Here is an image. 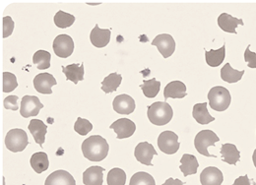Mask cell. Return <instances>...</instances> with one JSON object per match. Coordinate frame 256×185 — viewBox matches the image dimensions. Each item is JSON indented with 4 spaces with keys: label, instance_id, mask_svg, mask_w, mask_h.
Listing matches in <instances>:
<instances>
[{
    "label": "cell",
    "instance_id": "cell-1",
    "mask_svg": "<svg viewBox=\"0 0 256 185\" xmlns=\"http://www.w3.org/2000/svg\"><path fill=\"white\" fill-rule=\"evenodd\" d=\"M83 156L91 162H100L106 158L110 146L104 138L100 135H93L87 138L81 146Z\"/></svg>",
    "mask_w": 256,
    "mask_h": 185
},
{
    "label": "cell",
    "instance_id": "cell-2",
    "mask_svg": "<svg viewBox=\"0 0 256 185\" xmlns=\"http://www.w3.org/2000/svg\"><path fill=\"white\" fill-rule=\"evenodd\" d=\"M174 116L172 106L166 102H156L148 106L147 116L151 124L162 126L168 124Z\"/></svg>",
    "mask_w": 256,
    "mask_h": 185
},
{
    "label": "cell",
    "instance_id": "cell-3",
    "mask_svg": "<svg viewBox=\"0 0 256 185\" xmlns=\"http://www.w3.org/2000/svg\"><path fill=\"white\" fill-rule=\"evenodd\" d=\"M208 100L212 110L216 112H224L230 106L232 96L228 89L222 86H216L208 92Z\"/></svg>",
    "mask_w": 256,
    "mask_h": 185
},
{
    "label": "cell",
    "instance_id": "cell-4",
    "mask_svg": "<svg viewBox=\"0 0 256 185\" xmlns=\"http://www.w3.org/2000/svg\"><path fill=\"white\" fill-rule=\"evenodd\" d=\"M29 144L27 133L20 128H15L9 130L5 137V146L6 148L13 152L18 153L26 149Z\"/></svg>",
    "mask_w": 256,
    "mask_h": 185
},
{
    "label": "cell",
    "instance_id": "cell-5",
    "mask_svg": "<svg viewBox=\"0 0 256 185\" xmlns=\"http://www.w3.org/2000/svg\"><path fill=\"white\" fill-rule=\"evenodd\" d=\"M219 141H220V138L217 136V134L215 132H213L212 130L206 129V130H202L199 133H197V135L195 136V139H194V146L198 153H200L205 156L216 158V156L209 154L208 147L214 146L215 143L219 142Z\"/></svg>",
    "mask_w": 256,
    "mask_h": 185
},
{
    "label": "cell",
    "instance_id": "cell-6",
    "mask_svg": "<svg viewBox=\"0 0 256 185\" xmlns=\"http://www.w3.org/2000/svg\"><path fill=\"white\" fill-rule=\"evenodd\" d=\"M158 146L160 151L164 154H176L180 146L178 134L170 130L162 132L158 138Z\"/></svg>",
    "mask_w": 256,
    "mask_h": 185
},
{
    "label": "cell",
    "instance_id": "cell-7",
    "mask_svg": "<svg viewBox=\"0 0 256 185\" xmlns=\"http://www.w3.org/2000/svg\"><path fill=\"white\" fill-rule=\"evenodd\" d=\"M54 54L62 58H69L74 52V42L68 34H60L54 40Z\"/></svg>",
    "mask_w": 256,
    "mask_h": 185
},
{
    "label": "cell",
    "instance_id": "cell-8",
    "mask_svg": "<svg viewBox=\"0 0 256 185\" xmlns=\"http://www.w3.org/2000/svg\"><path fill=\"white\" fill-rule=\"evenodd\" d=\"M44 108L40 98L36 96H24L21 102L20 114L28 118L30 116H36L38 114L40 110Z\"/></svg>",
    "mask_w": 256,
    "mask_h": 185
},
{
    "label": "cell",
    "instance_id": "cell-9",
    "mask_svg": "<svg viewBox=\"0 0 256 185\" xmlns=\"http://www.w3.org/2000/svg\"><path fill=\"white\" fill-rule=\"evenodd\" d=\"M152 46H156L164 58L172 56L176 50V42L168 34H158L152 42Z\"/></svg>",
    "mask_w": 256,
    "mask_h": 185
},
{
    "label": "cell",
    "instance_id": "cell-10",
    "mask_svg": "<svg viewBox=\"0 0 256 185\" xmlns=\"http://www.w3.org/2000/svg\"><path fill=\"white\" fill-rule=\"evenodd\" d=\"M134 154L139 162L145 166H153L152 158L154 156L158 154L153 145L148 142H141L135 147Z\"/></svg>",
    "mask_w": 256,
    "mask_h": 185
},
{
    "label": "cell",
    "instance_id": "cell-11",
    "mask_svg": "<svg viewBox=\"0 0 256 185\" xmlns=\"http://www.w3.org/2000/svg\"><path fill=\"white\" fill-rule=\"evenodd\" d=\"M58 84L56 78L50 73L38 74L34 79V87L36 92L40 94H52V86Z\"/></svg>",
    "mask_w": 256,
    "mask_h": 185
},
{
    "label": "cell",
    "instance_id": "cell-12",
    "mask_svg": "<svg viewBox=\"0 0 256 185\" xmlns=\"http://www.w3.org/2000/svg\"><path fill=\"white\" fill-rule=\"evenodd\" d=\"M135 100L128 94H120L114 98L112 108L120 114H130L135 110Z\"/></svg>",
    "mask_w": 256,
    "mask_h": 185
},
{
    "label": "cell",
    "instance_id": "cell-13",
    "mask_svg": "<svg viewBox=\"0 0 256 185\" xmlns=\"http://www.w3.org/2000/svg\"><path fill=\"white\" fill-rule=\"evenodd\" d=\"M110 128L116 133L118 139H126L134 134L136 125L128 118H120L112 124Z\"/></svg>",
    "mask_w": 256,
    "mask_h": 185
},
{
    "label": "cell",
    "instance_id": "cell-14",
    "mask_svg": "<svg viewBox=\"0 0 256 185\" xmlns=\"http://www.w3.org/2000/svg\"><path fill=\"white\" fill-rule=\"evenodd\" d=\"M224 182L222 172L215 166H208L200 174V182L202 185H221Z\"/></svg>",
    "mask_w": 256,
    "mask_h": 185
},
{
    "label": "cell",
    "instance_id": "cell-15",
    "mask_svg": "<svg viewBox=\"0 0 256 185\" xmlns=\"http://www.w3.org/2000/svg\"><path fill=\"white\" fill-rule=\"evenodd\" d=\"M188 96L186 86L182 81H172L168 83L164 90V98H184Z\"/></svg>",
    "mask_w": 256,
    "mask_h": 185
},
{
    "label": "cell",
    "instance_id": "cell-16",
    "mask_svg": "<svg viewBox=\"0 0 256 185\" xmlns=\"http://www.w3.org/2000/svg\"><path fill=\"white\" fill-rule=\"evenodd\" d=\"M44 185H76V182L68 172L60 170L48 176Z\"/></svg>",
    "mask_w": 256,
    "mask_h": 185
},
{
    "label": "cell",
    "instance_id": "cell-17",
    "mask_svg": "<svg viewBox=\"0 0 256 185\" xmlns=\"http://www.w3.org/2000/svg\"><path fill=\"white\" fill-rule=\"evenodd\" d=\"M104 168L102 166H91L83 174V184L85 185H102Z\"/></svg>",
    "mask_w": 256,
    "mask_h": 185
},
{
    "label": "cell",
    "instance_id": "cell-18",
    "mask_svg": "<svg viewBox=\"0 0 256 185\" xmlns=\"http://www.w3.org/2000/svg\"><path fill=\"white\" fill-rule=\"evenodd\" d=\"M110 30H102L98 27V25H96L90 34V40L94 46L102 48L108 44L110 40Z\"/></svg>",
    "mask_w": 256,
    "mask_h": 185
},
{
    "label": "cell",
    "instance_id": "cell-19",
    "mask_svg": "<svg viewBox=\"0 0 256 185\" xmlns=\"http://www.w3.org/2000/svg\"><path fill=\"white\" fill-rule=\"evenodd\" d=\"M62 72L67 80L78 84L84 79V63L79 64H70L67 66H62Z\"/></svg>",
    "mask_w": 256,
    "mask_h": 185
},
{
    "label": "cell",
    "instance_id": "cell-20",
    "mask_svg": "<svg viewBox=\"0 0 256 185\" xmlns=\"http://www.w3.org/2000/svg\"><path fill=\"white\" fill-rule=\"evenodd\" d=\"M31 134L38 145L42 147L44 141H46V134L48 132V125L44 124L40 120H32L30 122V124L28 126Z\"/></svg>",
    "mask_w": 256,
    "mask_h": 185
},
{
    "label": "cell",
    "instance_id": "cell-21",
    "mask_svg": "<svg viewBox=\"0 0 256 185\" xmlns=\"http://www.w3.org/2000/svg\"><path fill=\"white\" fill-rule=\"evenodd\" d=\"M192 116L196 122L202 125L209 124L215 120V118H213L208 112L207 102L196 104L192 110Z\"/></svg>",
    "mask_w": 256,
    "mask_h": 185
},
{
    "label": "cell",
    "instance_id": "cell-22",
    "mask_svg": "<svg viewBox=\"0 0 256 185\" xmlns=\"http://www.w3.org/2000/svg\"><path fill=\"white\" fill-rule=\"evenodd\" d=\"M218 25L219 27L226 32L236 34V27L238 25H244V21L242 19H238L232 17L228 13H222L218 17Z\"/></svg>",
    "mask_w": 256,
    "mask_h": 185
},
{
    "label": "cell",
    "instance_id": "cell-23",
    "mask_svg": "<svg viewBox=\"0 0 256 185\" xmlns=\"http://www.w3.org/2000/svg\"><path fill=\"white\" fill-rule=\"evenodd\" d=\"M180 170L184 174V176H188L192 174H195L197 172V168L199 166L198 160L195 156L190 154H184L180 160Z\"/></svg>",
    "mask_w": 256,
    "mask_h": 185
},
{
    "label": "cell",
    "instance_id": "cell-24",
    "mask_svg": "<svg viewBox=\"0 0 256 185\" xmlns=\"http://www.w3.org/2000/svg\"><path fill=\"white\" fill-rule=\"evenodd\" d=\"M221 154L223 162L228 164L236 166L238 160L240 158V153L238 150L236 146L234 144H223L221 148Z\"/></svg>",
    "mask_w": 256,
    "mask_h": 185
},
{
    "label": "cell",
    "instance_id": "cell-25",
    "mask_svg": "<svg viewBox=\"0 0 256 185\" xmlns=\"http://www.w3.org/2000/svg\"><path fill=\"white\" fill-rule=\"evenodd\" d=\"M122 81V76L118 73H112L106 76L102 82V91L106 94L116 92L118 88L120 86Z\"/></svg>",
    "mask_w": 256,
    "mask_h": 185
},
{
    "label": "cell",
    "instance_id": "cell-26",
    "mask_svg": "<svg viewBox=\"0 0 256 185\" xmlns=\"http://www.w3.org/2000/svg\"><path fill=\"white\" fill-rule=\"evenodd\" d=\"M244 74V70H242V71L236 70L230 66V63H226L224 67L221 69L222 80L230 84L238 82L242 78Z\"/></svg>",
    "mask_w": 256,
    "mask_h": 185
},
{
    "label": "cell",
    "instance_id": "cell-27",
    "mask_svg": "<svg viewBox=\"0 0 256 185\" xmlns=\"http://www.w3.org/2000/svg\"><path fill=\"white\" fill-rule=\"evenodd\" d=\"M30 164H31L32 170L36 174H42L48 168V166H50L48 156L44 152L36 153V154H32Z\"/></svg>",
    "mask_w": 256,
    "mask_h": 185
},
{
    "label": "cell",
    "instance_id": "cell-28",
    "mask_svg": "<svg viewBox=\"0 0 256 185\" xmlns=\"http://www.w3.org/2000/svg\"><path fill=\"white\" fill-rule=\"evenodd\" d=\"M226 56V46H223L221 48L214 50H210L205 52L206 62L210 67H218L224 62Z\"/></svg>",
    "mask_w": 256,
    "mask_h": 185
},
{
    "label": "cell",
    "instance_id": "cell-29",
    "mask_svg": "<svg viewBox=\"0 0 256 185\" xmlns=\"http://www.w3.org/2000/svg\"><path fill=\"white\" fill-rule=\"evenodd\" d=\"M52 56L46 50H38L32 56V63L36 65L38 69L44 70L50 67Z\"/></svg>",
    "mask_w": 256,
    "mask_h": 185
},
{
    "label": "cell",
    "instance_id": "cell-30",
    "mask_svg": "<svg viewBox=\"0 0 256 185\" xmlns=\"http://www.w3.org/2000/svg\"><path fill=\"white\" fill-rule=\"evenodd\" d=\"M140 88L142 89L143 94L146 98H155L160 92V82L154 78L148 81H144L143 84L140 85Z\"/></svg>",
    "mask_w": 256,
    "mask_h": 185
},
{
    "label": "cell",
    "instance_id": "cell-31",
    "mask_svg": "<svg viewBox=\"0 0 256 185\" xmlns=\"http://www.w3.org/2000/svg\"><path fill=\"white\" fill-rule=\"evenodd\" d=\"M108 185H126V174L124 170L114 168L108 174Z\"/></svg>",
    "mask_w": 256,
    "mask_h": 185
},
{
    "label": "cell",
    "instance_id": "cell-32",
    "mask_svg": "<svg viewBox=\"0 0 256 185\" xmlns=\"http://www.w3.org/2000/svg\"><path fill=\"white\" fill-rule=\"evenodd\" d=\"M54 21V24L56 27H58L60 29H65V28L71 27L73 25V23L75 22V16L60 10L56 14Z\"/></svg>",
    "mask_w": 256,
    "mask_h": 185
},
{
    "label": "cell",
    "instance_id": "cell-33",
    "mask_svg": "<svg viewBox=\"0 0 256 185\" xmlns=\"http://www.w3.org/2000/svg\"><path fill=\"white\" fill-rule=\"evenodd\" d=\"M129 185H156V182L151 174L139 172L132 176Z\"/></svg>",
    "mask_w": 256,
    "mask_h": 185
},
{
    "label": "cell",
    "instance_id": "cell-34",
    "mask_svg": "<svg viewBox=\"0 0 256 185\" xmlns=\"http://www.w3.org/2000/svg\"><path fill=\"white\" fill-rule=\"evenodd\" d=\"M3 92H9L14 91L18 87L17 78L13 73L10 72H3Z\"/></svg>",
    "mask_w": 256,
    "mask_h": 185
},
{
    "label": "cell",
    "instance_id": "cell-35",
    "mask_svg": "<svg viewBox=\"0 0 256 185\" xmlns=\"http://www.w3.org/2000/svg\"><path fill=\"white\" fill-rule=\"evenodd\" d=\"M92 129H93L92 124L89 120L82 118H78L74 124L75 132H77L79 135H82V136L87 135L90 131H92Z\"/></svg>",
    "mask_w": 256,
    "mask_h": 185
},
{
    "label": "cell",
    "instance_id": "cell-36",
    "mask_svg": "<svg viewBox=\"0 0 256 185\" xmlns=\"http://www.w3.org/2000/svg\"><path fill=\"white\" fill-rule=\"evenodd\" d=\"M2 36L8 38L9 36H11V34L13 32L14 30V21L12 20V18L10 16H5L2 19Z\"/></svg>",
    "mask_w": 256,
    "mask_h": 185
},
{
    "label": "cell",
    "instance_id": "cell-37",
    "mask_svg": "<svg viewBox=\"0 0 256 185\" xmlns=\"http://www.w3.org/2000/svg\"><path fill=\"white\" fill-rule=\"evenodd\" d=\"M3 106L6 110H17L19 108L18 96H9L5 98V100L3 102Z\"/></svg>",
    "mask_w": 256,
    "mask_h": 185
},
{
    "label": "cell",
    "instance_id": "cell-38",
    "mask_svg": "<svg viewBox=\"0 0 256 185\" xmlns=\"http://www.w3.org/2000/svg\"><path fill=\"white\" fill-rule=\"evenodd\" d=\"M244 60L250 68H256V54L250 50V46H248L244 52Z\"/></svg>",
    "mask_w": 256,
    "mask_h": 185
},
{
    "label": "cell",
    "instance_id": "cell-39",
    "mask_svg": "<svg viewBox=\"0 0 256 185\" xmlns=\"http://www.w3.org/2000/svg\"><path fill=\"white\" fill-rule=\"evenodd\" d=\"M232 185H250V182L248 176L238 178Z\"/></svg>",
    "mask_w": 256,
    "mask_h": 185
},
{
    "label": "cell",
    "instance_id": "cell-40",
    "mask_svg": "<svg viewBox=\"0 0 256 185\" xmlns=\"http://www.w3.org/2000/svg\"><path fill=\"white\" fill-rule=\"evenodd\" d=\"M162 185H184V184L180 180H174L170 178L166 180L164 184H162Z\"/></svg>",
    "mask_w": 256,
    "mask_h": 185
},
{
    "label": "cell",
    "instance_id": "cell-41",
    "mask_svg": "<svg viewBox=\"0 0 256 185\" xmlns=\"http://www.w3.org/2000/svg\"><path fill=\"white\" fill-rule=\"evenodd\" d=\"M252 160H254V166L256 168V149L254 152V156H252Z\"/></svg>",
    "mask_w": 256,
    "mask_h": 185
}]
</instances>
